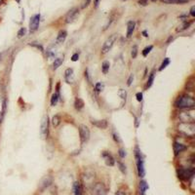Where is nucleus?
I'll return each instance as SVG.
<instances>
[{
  "label": "nucleus",
  "instance_id": "f257e3e1",
  "mask_svg": "<svg viewBox=\"0 0 195 195\" xmlns=\"http://www.w3.org/2000/svg\"><path fill=\"white\" fill-rule=\"evenodd\" d=\"M194 106L195 101L189 95H181L175 102V106L180 109H192Z\"/></svg>",
  "mask_w": 195,
  "mask_h": 195
},
{
  "label": "nucleus",
  "instance_id": "f03ea898",
  "mask_svg": "<svg viewBox=\"0 0 195 195\" xmlns=\"http://www.w3.org/2000/svg\"><path fill=\"white\" fill-rule=\"evenodd\" d=\"M135 156L137 160V169H138V175L139 178H143L145 176V170H144V161L142 156L141 151L139 150L138 147L135 149Z\"/></svg>",
  "mask_w": 195,
  "mask_h": 195
},
{
  "label": "nucleus",
  "instance_id": "7ed1b4c3",
  "mask_svg": "<svg viewBox=\"0 0 195 195\" xmlns=\"http://www.w3.org/2000/svg\"><path fill=\"white\" fill-rule=\"evenodd\" d=\"M178 130L185 135L186 137H193L195 135V125L194 123H185V122H180Z\"/></svg>",
  "mask_w": 195,
  "mask_h": 195
},
{
  "label": "nucleus",
  "instance_id": "20e7f679",
  "mask_svg": "<svg viewBox=\"0 0 195 195\" xmlns=\"http://www.w3.org/2000/svg\"><path fill=\"white\" fill-rule=\"evenodd\" d=\"M178 176L182 180H189L194 176V169L193 168H185L180 167L176 171Z\"/></svg>",
  "mask_w": 195,
  "mask_h": 195
},
{
  "label": "nucleus",
  "instance_id": "39448f33",
  "mask_svg": "<svg viewBox=\"0 0 195 195\" xmlns=\"http://www.w3.org/2000/svg\"><path fill=\"white\" fill-rule=\"evenodd\" d=\"M116 40H117V34H112L109 36L102 47V54H106L107 52L110 51Z\"/></svg>",
  "mask_w": 195,
  "mask_h": 195
},
{
  "label": "nucleus",
  "instance_id": "423d86ee",
  "mask_svg": "<svg viewBox=\"0 0 195 195\" xmlns=\"http://www.w3.org/2000/svg\"><path fill=\"white\" fill-rule=\"evenodd\" d=\"M49 132V118L48 115H44L42 117L41 124H40V135L42 139H46Z\"/></svg>",
  "mask_w": 195,
  "mask_h": 195
},
{
  "label": "nucleus",
  "instance_id": "0eeeda50",
  "mask_svg": "<svg viewBox=\"0 0 195 195\" xmlns=\"http://www.w3.org/2000/svg\"><path fill=\"white\" fill-rule=\"evenodd\" d=\"M179 118L181 122H185V123H194L195 120V115L194 111H185L179 114Z\"/></svg>",
  "mask_w": 195,
  "mask_h": 195
},
{
  "label": "nucleus",
  "instance_id": "6e6552de",
  "mask_svg": "<svg viewBox=\"0 0 195 195\" xmlns=\"http://www.w3.org/2000/svg\"><path fill=\"white\" fill-rule=\"evenodd\" d=\"M79 134H80V139L82 143H87L90 139V130L86 125L79 126Z\"/></svg>",
  "mask_w": 195,
  "mask_h": 195
},
{
  "label": "nucleus",
  "instance_id": "1a4fd4ad",
  "mask_svg": "<svg viewBox=\"0 0 195 195\" xmlns=\"http://www.w3.org/2000/svg\"><path fill=\"white\" fill-rule=\"evenodd\" d=\"M40 23V14H36L34 15L31 19H30L29 22V31L30 32H34L35 30H37L38 27Z\"/></svg>",
  "mask_w": 195,
  "mask_h": 195
},
{
  "label": "nucleus",
  "instance_id": "9d476101",
  "mask_svg": "<svg viewBox=\"0 0 195 195\" xmlns=\"http://www.w3.org/2000/svg\"><path fill=\"white\" fill-rule=\"evenodd\" d=\"M78 15H79V10L77 8H72L65 16V23H70L72 22H74Z\"/></svg>",
  "mask_w": 195,
  "mask_h": 195
},
{
  "label": "nucleus",
  "instance_id": "9b49d317",
  "mask_svg": "<svg viewBox=\"0 0 195 195\" xmlns=\"http://www.w3.org/2000/svg\"><path fill=\"white\" fill-rule=\"evenodd\" d=\"M102 156L103 157V159H105V162L106 164V166H114V163H115V160L114 158L112 157L111 154H109L107 151H103L102 153Z\"/></svg>",
  "mask_w": 195,
  "mask_h": 195
},
{
  "label": "nucleus",
  "instance_id": "f8f14e48",
  "mask_svg": "<svg viewBox=\"0 0 195 195\" xmlns=\"http://www.w3.org/2000/svg\"><path fill=\"white\" fill-rule=\"evenodd\" d=\"M91 123L92 125L96 126L97 128H99V129H106L108 124H107V121L106 119H102V120H94L92 119L91 120Z\"/></svg>",
  "mask_w": 195,
  "mask_h": 195
},
{
  "label": "nucleus",
  "instance_id": "ddd939ff",
  "mask_svg": "<svg viewBox=\"0 0 195 195\" xmlns=\"http://www.w3.org/2000/svg\"><path fill=\"white\" fill-rule=\"evenodd\" d=\"M64 78L68 83L72 84L74 82V74H73V69L72 68H68L64 71Z\"/></svg>",
  "mask_w": 195,
  "mask_h": 195
},
{
  "label": "nucleus",
  "instance_id": "4468645a",
  "mask_svg": "<svg viewBox=\"0 0 195 195\" xmlns=\"http://www.w3.org/2000/svg\"><path fill=\"white\" fill-rule=\"evenodd\" d=\"M173 147H174V152H175V155H179L180 152L182 151H185L187 147L185 145V144H181V143H176L175 142L174 143V145H173Z\"/></svg>",
  "mask_w": 195,
  "mask_h": 195
},
{
  "label": "nucleus",
  "instance_id": "2eb2a0df",
  "mask_svg": "<svg viewBox=\"0 0 195 195\" xmlns=\"http://www.w3.org/2000/svg\"><path fill=\"white\" fill-rule=\"evenodd\" d=\"M135 27H136V23L134 21H130L129 23H127V37L130 38L134 30H135Z\"/></svg>",
  "mask_w": 195,
  "mask_h": 195
},
{
  "label": "nucleus",
  "instance_id": "dca6fc26",
  "mask_svg": "<svg viewBox=\"0 0 195 195\" xmlns=\"http://www.w3.org/2000/svg\"><path fill=\"white\" fill-rule=\"evenodd\" d=\"M66 36H68V32H66L65 30H60L58 34V37H57V43L60 44V43H63V42H64Z\"/></svg>",
  "mask_w": 195,
  "mask_h": 195
},
{
  "label": "nucleus",
  "instance_id": "f3484780",
  "mask_svg": "<svg viewBox=\"0 0 195 195\" xmlns=\"http://www.w3.org/2000/svg\"><path fill=\"white\" fill-rule=\"evenodd\" d=\"M73 191H74V195H83L80 182L75 181L74 184H73Z\"/></svg>",
  "mask_w": 195,
  "mask_h": 195
},
{
  "label": "nucleus",
  "instance_id": "a211bd4d",
  "mask_svg": "<svg viewBox=\"0 0 195 195\" xmlns=\"http://www.w3.org/2000/svg\"><path fill=\"white\" fill-rule=\"evenodd\" d=\"M148 185L147 182H146L145 180H141L139 181V193H141V195H144L145 194V191L148 189Z\"/></svg>",
  "mask_w": 195,
  "mask_h": 195
},
{
  "label": "nucleus",
  "instance_id": "6ab92c4d",
  "mask_svg": "<svg viewBox=\"0 0 195 195\" xmlns=\"http://www.w3.org/2000/svg\"><path fill=\"white\" fill-rule=\"evenodd\" d=\"M84 106H85V103H84L83 100L80 99V98H76V100L74 102V106L77 110H81V109L84 107Z\"/></svg>",
  "mask_w": 195,
  "mask_h": 195
},
{
  "label": "nucleus",
  "instance_id": "aec40b11",
  "mask_svg": "<svg viewBox=\"0 0 195 195\" xmlns=\"http://www.w3.org/2000/svg\"><path fill=\"white\" fill-rule=\"evenodd\" d=\"M64 62V57H60V58H57L56 60H54L53 63V69H58L60 65H62Z\"/></svg>",
  "mask_w": 195,
  "mask_h": 195
},
{
  "label": "nucleus",
  "instance_id": "412c9836",
  "mask_svg": "<svg viewBox=\"0 0 195 195\" xmlns=\"http://www.w3.org/2000/svg\"><path fill=\"white\" fill-rule=\"evenodd\" d=\"M160 1L166 4H180V3H186L189 0H160Z\"/></svg>",
  "mask_w": 195,
  "mask_h": 195
},
{
  "label": "nucleus",
  "instance_id": "4be33fe9",
  "mask_svg": "<svg viewBox=\"0 0 195 195\" xmlns=\"http://www.w3.org/2000/svg\"><path fill=\"white\" fill-rule=\"evenodd\" d=\"M95 190L97 195H106V190L102 185H97L95 187Z\"/></svg>",
  "mask_w": 195,
  "mask_h": 195
},
{
  "label": "nucleus",
  "instance_id": "5701e85b",
  "mask_svg": "<svg viewBox=\"0 0 195 195\" xmlns=\"http://www.w3.org/2000/svg\"><path fill=\"white\" fill-rule=\"evenodd\" d=\"M154 72L152 71L150 73V75L148 77V80H147V84H146V88H150L152 86V84H153V81H154Z\"/></svg>",
  "mask_w": 195,
  "mask_h": 195
},
{
  "label": "nucleus",
  "instance_id": "b1692460",
  "mask_svg": "<svg viewBox=\"0 0 195 195\" xmlns=\"http://www.w3.org/2000/svg\"><path fill=\"white\" fill-rule=\"evenodd\" d=\"M109 66H110V64H109V63L108 62H103L102 63V72H103V74H106V73L108 72V70H109Z\"/></svg>",
  "mask_w": 195,
  "mask_h": 195
},
{
  "label": "nucleus",
  "instance_id": "393cba45",
  "mask_svg": "<svg viewBox=\"0 0 195 195\" xmlns=\"http://www.w3.org/2000/svg\"><path fill=\"white\" fill-rule=\"evenodd\" d=\"M60 123V118L59 115H55V116H53L52 118V125L54 127H58Z\"/></svg>",
  "mask_w": 195,
  "mask_h": 195
},
{
  "label": "nucleus",
  "instance_id": "a878e982",
  "mask_svg": "<svg viewBox=\"0 0 195 195\" xmlns=\"http://www.w3.org/2000/svg\"><path fill=\"white\" fill-rule=\"evenodd\" d=\"M169 64H170V59L169 58H165V59H164V60L162 62L160 68H159V71H162L164 68H166L167 66L169 65Z\"/></svg>",
  "mask_w": 195,
  "mask_h": 195
},
{
  "label": "nucleus",
  "instance_id": "bb28decb",
  "mask_svg": "<svg viewBox=\"0 0 195 195\" xmlns=\"http://www.w3.org/2000/svg\"><path fill=\"white\" fill-rule=\"evenodd\" d=\"M59 99H60V97L57 95V94H53L52 95V98H51V106H55L59 102Z\"/></svg>",
  "mask_w": 195,
  "mask_h": 195
},
{
  "label": "nucleus",
  "instance_id": "cd10ccee",
  "mask_svg": "<svg viewBox=\"0 0 195 195\" xmlns=\"http://www.w3.org/2000/svg\"><path fill=\"white\" fill-rule=\"evenodd\" d=\"M152 49H153V46H152V45H149V46H147V47H145V48L143 49V57H146V56H147V55L151 52Z\"/></svg>",
  "mask_w": 195,
  "mask_h": 195
},
{
  "label": "nucleus",
  "instance_id": "c85d7f7f",
  "mask_svg": "<svg viewBox=\"0 0 195 195\" xmlns=\"http://www.w3.org/2000/svg\"><path fill=\"white\" fill-rule=\"evenodd\" d=\"M51 182H52V178H45L44 179V180L42 181V184H43V187L42 188H46V187H48L49 185H51Z\"/></svg>",
  "mask_w": 195,
  "mask_h": 195
},
{
  "label": "nucleus",
  "instance_id": "c756f323",
  "mask_svg": "<svg viewBox=\"0 0 195 195\" xmlns=\"http://www.w3.org/2000/svg\"><path fill=\"white\" fill-rule=\"evenodd\" d=\"M103 84L101 83V82H98L96 84V86H95V90H96V92H102V91L103 90Z\"/></svg>",
  "mask_w": 195,
  "mask_h": 195
},
{
  "label": "nucleus",
  "instance_id": "7c9ffc66",
  "mask_svg": "<svg viewBox=\"0 0 195 195\" xmlns=\"http://www.w3.org/2000/svg\"><path fill=\"white\" fill-rule=\"evenodd\" d=\"M26 32H27V28L26 27H22L19 31H18V37L19 38H22L23 36L26 35Z\"/></svg>",
  "mask_w": 195,
  "mask_h": 195
},
{
  "label": "nucleus",
  "instance_id": "2f4dec72",
  "mask_svg": "<svg viewBox=\"0 0 195 195\" xmlns=\"http://www.w3.org/2000/svg\"><path fill=\"white\" fill-rule=\"evenodd\" d=\"M118 95L120 96V98L122 100H125L126 101V97H127V92L125 90H123V89H120L119 90V92H118Z\"/></svg>",
  "mask_w": 195,
  "mask_h": 195
},
{
  "label": "nucleus",
  "instance_id": "473e14b6",
  "mask_svg": "<svg viewBox=\"0 0 195 195\" xmlns=\"http://www.w3.org/2000/svg\"><path fill=\"white\" fill-rule=\"evenodd\" d=\"M137 55H138V47L135 45V46H133L132 48V52H131V56L133 59H135L137 57Z\"/></svg>",
  "mask_w": 195,
  "mask_h": 195
},
{
  "label": "nucleus",
  "instance_id": "72a5a7b5",
  "mask_svg": "<svg viewBox=\"0 0 195 195\" xmlns=\"http://www.w3.org/2000/svg\"><path fill=\"white\" fill-rule=\"evenodd\" d=\"M117 164H118L119 170L121 171V172L123 173V174H126L127 171H126V166L124 165V164H123V163H121V162H117Z\"/></svg>",
  "mask_w": 195,
  "mask_h": 195
},
{
  "label": "nucleus",
  "instance_id": "f704fd0d",
  "mask_svg": "<svg viewBox=\"0 0 195 195\" xmlns=\"http://www.w3.org/2000/svg\"><path fill=\"white\" fill-rule=\"evenodd\" d=\"M29 45H30V46H33V47H36L37 49H39L40 51H43V47H42L41 44L37 43V42H32V43H30Z\"/></svg>",
  "mask_w": 195,
  "mask_h": 195
},
{
  "label": "nucleus",
  "instance_id": "c9c22d12",
  "mask_svg": "<svg viewBox=\"0 0 195 195\" xmlns=\"http://www.w3.org/2000/svg\"><path fill=\"white\" fill-rule=\"evenodd\" d=\"M118 154H119V156H120L121 158H124V157L126 156V151H125V149L120 148V149L118 150Z\"/></svg>",
  "mask_w": 195,
  "mask_h": 195
},
{
  "label": "nucleus",
  "instance_id": "e433bc0d",
  "mask_svg": "<svg viewBox=\"0 0 195 195\" xmlns=\"http://www.w3.org/2000/svg\"><path fill=\"white\" fill-rule=\"evenodd\" d=\"M112 136H113L114 141L116 142V143H120V142H121V139H120V138H119V135H118V134H116L115 132H113Z\"/></svg>",
  "mask_w": 195,
  "mask_h": 195
},
{
  "label": "nucleus",
  "instance_id": "4c0bfd02",
  "mask_svg": "<svg viewBox=\"0 0 195 195\" xmlns=\"http://www.w3.org/2000/svg\"><path fill=\"white\" fill-rule=\"evenodd\" d=\"M78 60H79V54L78 53L73 54L72 57H71V60H72V62H77Z\"/></svg>",
  "mask_w": 195,
  "mask_h": 195
},
{
  "label": "nucleus",
  "instance_id": "58836bf2",
  "mask_svg": "<svg viewBox=\"0 0 195 195\" xmlns=\"http://www.w3.org/2000/svg\"><path fill=\"white\" fill-rule=\"evenodd\" d=\"M143 93H141V92H139V93H137L136 94V98H137V101L138 102H142L143 101Z\"/></svg>",
  "mask_w": 195,
  "mask_h": 195
},
{
  "label": "nucleus",
  "instance_id": "ea45409f",
  "mask_svg": "<svg viewBox=\"0 0 195 195\" xmlns=\"http://www.w3.org/2000/svg\"><path fill=\"white\" fill-rule=\"evenodd\" d=\"M133 80H134V75H133V74H131V75H130V77H129V79H128V83H127L128 86H131Z\"/></svg>",
  "mask_w": 195,
  "mask_h": 195
},
{
  "label": "nucleus",
  "instance_id": "a19ab883",
  "mask_svg": "<svg viewBox=\"0 0 195 195\" xmlns=\"http://www.w3.org/2000/svg\"><path fill=\"white\" fill-rule=\"evenodd\" d=\"M147 3H148V0H139V5L145 6V5H147Z\"/></svg>",
  "mask_w": 195,
  "mask_h": 195
},
{
  "label": "nucleus",
  "instance_id": "79ce46f5",
  "mask_svg": "<svg viewBox=\"0 0 195 195\" xmlns=\"http://www.w3.org/2000/svg\"><path fill=\"white\" fill-rule=\"evenodd\" d=\"M190 15L192 17H195V6H192L191 9H190Z\"/></svg>",
  "mask_w": 195,
  "mask_h": 195
},
{
  "label": "nucleus",
  "instance_id": "37998d69",
  "mask_svg": "<svg viewBox=\"0 0 195 195\" xmlns=\"http://www.w3.org/2000/svg\"><path fill=\"white\" fill-rule=\"evenodd\" d=\"M85 77L87 78V80H88V81H90V78H89V73H88V69H86V70H85Z\"/></svg>",
  "mask_w": 195,
  "mask_h": 195
},
{
  "label": "nucleus",
  "instance_id": "c03bdc74",
  "mask_svg": "<svg viewBox=\"0 0 195 195\" xmlns=\"http://www.w3.org/2000/svg\"><path fill=\"white\" fill-rule=\"evenodd\" d=\"M89 3H90V0H86V1L84 2V5L82 6L83 8H85V7H87V6L89 5Z\"/></svg>",
  "mask_w": 195,
  "mask_h": 195
},
{
  "label": "nucleus",
  "instance_id": "a18cd8bd",
  "mask_svg": "<svg viewBox=\"0 0 195 195\" xmlns=\"http://www.w3.org/2000/svg\"><path fill=\"white\" fill-rule=\"evenodd\" d=\"M99 1H100V0H95V1H94L95 8H97V7H98V5H99Z\"/></svg>",
  "mask_w": 195,
  "mask_h": 195
},
{
  "label": "nucleus",
  "instance_id": "49530a36",
  "mask_svg": "<svg viewBox=\"0 0 195 195\" xmlns=\"http://www.w3.org/2000/svg\"><path fill=\"white\" fill-rule=\"evenodd\" d=\"M143 36H145V37H147V36H148V35H147V33H146V31H143Z\"/></svg>",
  "mask_w": 195,
  "mask_h": 195
},
{
  "label": "nucleus",
  "instance_id": "de8ad7c7",
  "mask_svg": "<svg viewBox=\"0 0 195 195\" xmlns=\"http://www.w3.org/2000/svg\"><path fill=\"white\" fill-rule=\"evenodd\" d=\"M135 120H136V127H138V126H139V124H138V119L135 118Z\"/></svg>",
  "mask_w": 195,
  "mask_h": 195
},
{
  "label": "nucleus",
  "instance_id": "09e8293b",
  "mask_svg": "<svg viewBox=\"0 0 195 195\" xmlns=\"http://www.w3.org/2000/svg\"><path fill=\"white\" fill-rule=\"evenodd\" d=\"M16 1H17L18 3H20V2H21V0H16Z\"/></svg>",
  "mask_w": 195,
  "mask_h": 195
},
{
  "label": "nucleus",
  "instance_id": "8fccbe9b",
  "mask_svg": "<svg viewBox=\"0 0 195 195\" xmlns=\"http://www.w3.org/2000/svg\"><path fill=\"white\" fill-rule=\"evenodd\" d=\"M151 1H153V2H154V1H156V0H151Z\"/></svg>",
  "mask_w": 195,
  "mask_h": 195
},
{
  "label": "nucleus",
  "instance_id": "3c124183",
  "mask_svg": "<svg viewBox=\"0 0 195 195\" xmlns=\"http://www.w3.org/2000/svg\"><path fill=\"white\" fill-rule=\"evenodd\" d=\"M122 1H126V0H122Z\"/></svg>",
  "mask_w": 195,
  "mask_h": 195
}]
</instances>
